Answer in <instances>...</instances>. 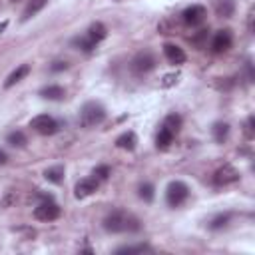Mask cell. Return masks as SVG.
I'll list each match as a JSON object with an SVG mask.
<instances>
[{"mask_svg": "<svg viewBox=\"0 0 255 255\" xmlns=\"http://www.w3.org/2000/svg\"><path fill=\"white\" fill-rule=\"evenodd\" d=\"M187 197H189V187H187V183H183L179 179L171 181L165 189V201L169 207H179Z\"/></svg>", "mask_w": 255, "mask_h": 255, "instance_id": "cell-3", "label": "cell"}, {"mask_svg": "<svg viewBox=\"0 0 255 255\" xmlns=\"http://www.w3.org/2000/svg\"><path fill=\"white\" fill-rule=\"evenodd\" d=\"M237 179H239V171L233 165H229V163L219 167L215 171V175H213V183L215 185H229V183H235Z\"/></svg>", "mask_w": 255, "mask_h": 255, "instance_id": "cell-8", "label": "cell"}, {"mask_svg": "<svg viewBox=\"0 0 255 255\" xmlns=\"http://www.w3.org/2000/svg\"><path fill=\"white\" fill-rule=\"evenodd\" d=\"M4 28H6V22H4V24H0V32H2Z\"/></svg>", "mask_w": 255, "mask_h": 255, "instance_id": "cell-34", "label": "cell"}, {"mask_svg": "<svg viewBox=\"0 0 255 255\" xmlns=\"http://www.w3.org/2000/svg\"><path fill=\"white\" fill-rule=\"evenodd\" d=\"M247 135L249 137L253 135V116H249V120H247Z\"/></svg>", "mask_w": 255, "mask_h": 255, "instance_id": "cell-32", "label": "cell"}, {"mask_svg": "<svg viewBox=\"0 0 255 255\" xmlns=\"http://www.w3.org/2000/svg\"><path fill=\"white\" fill-rule=\"evenodd\" d=\"M104 229H106L108 233L137 231V229H139V221H137L133 215L126 213V211L116 209V211H112V213L106 215V219H104Z\"/></svg>", "mask_w": 255, "mask_h": 255, "instance_id": "cell-1", "label": "cell"}, {"mask_svg": "<svg viewBox=\"0 0 255 255\" xmlns=\"http://www.w3.org/2000/svg\"><path fill=\"white\" fill-rule=\"evenodd\" d=\"M66 68H68V62H66V60H64V62H62V60H58V62H54V64L50 66V70H52V72H62V70H66Z\"/></svg>", "mask_w": 255, "mask_h": 255, "instance_id": "cell-30", "label": "cell"}, {"mask_svg": "<svg viewBox=\"0 0 255 255\" xmlns=\"http://www.w3.org/2000/svg\"><path fill=\"white\" fill-rule=\"evenodd\" d=\"M106 36H108V28H106L102 22H94V24L88 28V32H86V38H88V40H92L94 44L102 42Z\"/></svg>", "mask_w": 255, "mask_h": 255, "instance_id": "cell-12", "label": "cell"}, {"mask_svg": "<svg viewBox=\"0 0 255 255\" xmlns=\"http://www.w3.org/2000/svg\"><path fill=\"white\" fill-rule=\"evenodd\" d=\"M14 201H16V195H14L12 191H8V193H6V197L0 201V207H2V209H6V207H8V205H12Z\"/></svg>", "mask_w": 255, "mask_h": 255, "instance_id": "cell-29", "label": "cell"}, {"mask_svg": "<svg viewBox=\"0 0 255 255\" xmlns=\"http://www.w3.org/2000/svg\"><path fill=\"white\" fill-rule=\"evenodd\" d=\"M108 175H110V167H108V165H98V167L92 171V177H96L98 181L108 179Z\"/></svg>", "mask_w": 255, "mask_h": 255, "instance_id": "cell-28", "label": "cell"}, {"mask_svg": "<svg viewBox=\"0 0 255 255\" xmlns=\"http://www.w3.org/2000/svg\"><path fill=\"white\" fill-rule=\"evenodd\" d=\"M137 191H139V197H141L143 201H147V203L153 201V195H155V193H153V185H151V183H141Z\"/></svg>", "mask_w": 255, "mask_h": 255, "instance_id": "cell-26", "label": "cell"}, {"mask_svg": "<svg viewBox=\"0 0 255 255\" xmlns=\"http://www.w3.org/2000/svg\"><path fill=\"white\" fill-rule=\"evenodd\" d=\"M173 135L175 133H171L167 128H159V131H157V135H155V145H157V149H167L169 147V143L173 141Z\"/></svg>", "mask_w": 255, "mask_h": 255, "instance_id": "cell-16", "label": "cell"}, {"mask_svg": "<svg viewBox=\"0 0 255 255\" xmlns=\"http://www.w3.org/2000/svg\"><path fill=\"white\" fill-rule=\"evenodd\" d=\"M30 128L40 135H52L58 131V122L48 114H40L30 120Z\"/></svg>", "mask_w": 255, "mask_h": 255, "instance_id": "cell-4", "label": "cell"}, {"mask_svg": "<svg viewBox=\"0 0 255 255\" xmlns=\"http://www.w3.org/2000/svg\"><path fill=\"white\" fill-rule=\"evenodd\" d=\"M6 141H8L12 147H24V145L28 143V139H26L24 131H20V129H14V131H10V133L6 135Z\"/></svg>", "mask_w": 255, "mask_h": 255, "instance_id": "cell-20", "label": "cell"}, {"mask_svg": "<svg viewBox=\"0 0 255 255\" xmlns=\"http://www.w3.org/2000/svg\"><path fill=\"white\" fill-rule=\"evenodd\" d=\"M229 219H231V215L229 213H219V215H215L207 225H209V229H213V231H217V229H221V227H225L227 223H229Z\"/></svg>", "mask_w": 255, "mask_h": 255, "instance_id": "cell-23", "label": "cell"}, {"mask_svg": "<svg viewBox=\"0 0 255 255\" xmlns=\"http://www.w3.org/2000/svg\"><path fill=\"white\" fill-rule=\"evenodd\" d=\"M143 251H151V247L139 243V245H124V247L116 249V253H143Z\"/></svg>", "mask_w": 255, "mask_h": 255, "instance_id": "cell-25", "label": "cell"}, {"mask_svg": "<svg viewBox=\"0 0 255 255\" xmlns=\"http://www.w3.org/2000/svg\"><path fill=\"white\" fill-rule=\"evenodd\" d=\"M98 179L96 177H84V179H80L78 183H76V197L78 199H82V197H88V195H92L96 189H98Z\"/></svg>", "mask_w": 255, "mask_h": 255, "instance_id": "cell-10", "label": "cell"}, {"mask_svg": "<svg viewBox=\"0 0 255 255\" xmlns=\"http://www.w3.org/2000/svg\"><path fill=\"white\" fill-rule=\"evenodd\" d=\"M135 143H137V137H135L133 131H126V133H122V135L116 139V145H118L120 149H128V151L135 149Z\"/></svg>", "mask_w": 255, "mask_h": 255, "instance_id": "cell-15", "label": "cell"}, {"mask_svg": "<svg viewBox=\"0 0 255 255\" xmlns=\"http://www.w3.org/2000/svg\"><path fill=\"white\" fill-rule=\"evenodd\" d=\"M34 217L38 221H54L60 217V207L52 199H46L34 207Z\"/></svg>", "mask_w": 255, "mask_h": 255, "instance_id": "cell-5", "label": "cell"}, {"mask_svg": "<svg viewBox=\"0 0 255 255\" xmlns=\"http://www.w3.org/2000/svg\"><path fill=\"white\" fill-rule=\"evenodd\" d=\"M161 126L167 128L171 133H177L179 128H181V116H177V114H169V116H165V120H163Z\"/></svg>", "mask_w": 255, "mask_h": 255, "instance_id": "cell-21", "label": "cell"}, {"mask_svg": "<svg viewBox=\"0 0 255 255\" xmlns=\"http://www.w3.org/2000/svg\"><path fill=\"white\" fill-rule=\"evenodd\" d=\"M106 120V110L100 102H86L80 110V124L82 128H96Z\"/></svg>", "mask_w": 255, "mask_h": 255, "instance_id": "cell-2", "label": "cell"}, {"mask_svg": "<svg viewBox=\"0 0 255 255\" xmlns=\"http://www.w3.org/2000/svg\"><path fill=\"white\" fill-rule=\"evenodd\" d=\"M215 10H217V16L229 18V16H233V12H235V4H233V0H217Z\"/></svg>", "mask_w": 255, "mask_h": 255, "instance_id": "cell-18", "label": "cell"}, {"mask_svg": "<svg viewBox=\"0 0 255 255\" xmlns=\"http://www.w3.org/2000/svg\"><path fill=\"white\" fill-rule=\"evenodd\" d=\"M205 16H207V10L201 4H193V6L185 8L183 14H181V18H183V22L187 26H199L205 20Z\"/></svg>", "mask_w": 255, "mask_h": 255, "instance_id": "cell-7", "label": "cell"}, {"mask_svg": "<svg viewBox=\"0 0 255 255\" xmlns=\"http://www.w3.org/2000/svg\"><path fill=\"white\" fill-rule=\"evenodd\" d=\"M48 4V0H30L28 2V6L24 8V12H22V20L26 22V20H30L32 16H36L44 6Z\"/></svg>", "mask_w": 255, "mask_h": 255, "instance_id": "cell-17", "label": "cell"}, {"mask_svg": "<svg viewBox=\"0 0 255 255\" xmlns=\"http://www.w3.org/2000/svg\"><path fill=\"white\" fill-rule=\"evenodd\" d=\"M155 68V56L151 54V52H139L133 60H131V70L135 72V74H147V72H151Z\"/></svg>", "mask_w": 255, "mask_h": 255, "instance_id": "cell-6", "label": "cell"}, {"mask_svg": "<svg viewBox=\"0 0 255 255\" xmlns=\"http://www.w3.org/2000/svg\"><path fill=\"white\" fill-rule=\"evenodd\" d=\"M74 44H76L80 50H84V52H92V50L96 48V44H94L92 40H88L86 36H84V38H76V40H74Z\"/></svg>", "mask_w": 255, "mask_h": 255, "instance_id": "cell-27", "label": "cell"}, {"mask_svg": "<svg viewBox=\"0 0 255 255\" xmlns=\"http://www.w3.org/2000/svg\"><path fill=\"white\" fill-rule=\"evenodd\" d=\"M231 44H233L231 30H219V32L213 36V40H211V50H213L215 54H223V52H227V50L231 48Z\"/></svg>", "mask_w": 255, "mask_h": 255, "instance_id": "cell-9", "label": "cell"}, {"mask_svg": "<svg viewBox=\"0 0 255 255\" xmlns=\"http://www.w3.org/2000/svg\"><path fill=\"white\" fill-rule=\"evenodd\" d=\"M163 56H165V60L169 64H183L185 58H187L185 52L179 46H175V44H165L163 46Z\"/></svg>", "mask_w": 255, "mask_h": 255, "instance_id": "cell-11", "label": "cell"}, {"mask_svg": "<svg viewBox=\"0 0 255 255\" xmlns=\"http://www.w3.org/2000/svg\"><path fill=\"white\" fill-rule=\"evenodd\" d=\"M8 161V155H6V151L4 149H0V165H4Z\"/></svg>", "mask_w": 255, "mask_h": 255, "instance_id": "cell-33", "label": "cell"}, {"mask_svg": "<svg viewBox=\"0 0 255 255\" xmlns=\"http://www.w3.org/2000/svg\"><path fill=\"white\" fill-rule=\"evenodd\" d=\"M207 40H209V30H199L197 34L191 36V44H193L195 48H199V50L207 46Z\"/></svg>", "mask_w": 255, "mask_h": 255, "instance_id": "cell-24", "label": "cell"}, {"mask_svg": "<svg viewBox=\"0 0 255 255\" xmlns=\"http://www.w3.org/2000/svg\"><path fill=\"white\" fill-rule=\"evenodd\" d=\"M28 72H30V66L28 64H20L8 78H6V82H4V88H12L14 84H18L20 80H24L26 76H28Z\"/></svg>", "mask_w": 255, "mask_h": 255, "instance_id": "cell-14", "label": "cell"}, {"mask_svg": "<svg viewBox=\"0 0 255 255\" xmlns=\"http://www.w3.org/2000/svg\"><path fill=\"white\" fill-rule=\"evenodd\" d=\"M175 80H177V76H173V74H167V76L163 78V82H161V86H163V88H169L171 84H175Z\"/></svg>", "mask_w": 255, "mask_h": 255, "instance_id": "cell-31", "label": "cell"}, {"mask_svg": "<svg viewBox=\"0 0 255 255\" xmlns=\"http://www.w3.org/2000/svg\"><path fill=\"white\" fill-rule=\"evenodd\" d=\"M211 131H213L215 141H217V143H223V141L227 139V135H229V126H227L225 122H217V124H213Z\"/></svg>", "mask_w": 255, "mask_h": 255, "instance_id": "cell-19", "label": "cell"}, {"mask_svg": "<svg viewBox=\"0 0 255 255\" xmlns=\"http://www.w3.org/2000/svg\"><path fill=\"white\" fill-rule=\"evenodd\" d=\"M40 96H42L44 100L60 102V100H64L66 92H64V88H62V86H56V84H52V86H46V88H42V90H40Z\"/></svg>", "mask_w": 255, "mask_h": 255, "instance_id": "cell-13", "label": "cell"}, {"mask_svg": "<svg viewBox=\"0 0 255 255\" xmlns=\"http://www.w3.org/2000/svg\"><path fill=\"white\" fill-rule=\"evenodd\" d=\"M44 177H46L48 181H52V183H60V181L64 179V167H62V165L48 167V169L44 171Z\"/></svg>", "mask_w": 255, "mask_h": 255, "instance_id": "cell-22", "label": "cell"}]
</instances>
